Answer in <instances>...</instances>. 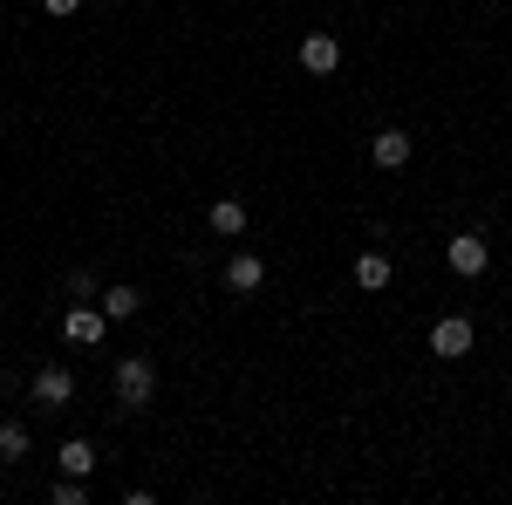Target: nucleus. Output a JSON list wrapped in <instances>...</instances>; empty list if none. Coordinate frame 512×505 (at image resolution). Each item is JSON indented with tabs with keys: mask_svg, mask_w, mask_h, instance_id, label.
<instances>
[{
	"mask_svg": "<svg viewBox=\"0 0 512 505\" xmlns=\"http://www.w3.org/2000/svg\"><path fill=\"white\" fill-rule=\"evenodd\" d=\"M151 396H158V369H151L144 355L117 362V403L123 410H151Z\"/></svg>",
	"mask_w": 512,
	"mask_h": 505,
	"instance_id": "f257e3e1",
	"label": "nucleus"
},
{
	"mask_svg": "<svg viewBox=\"0 0 512 505\" xmlns=\"http://www.w3.org/2000/svg\"><path fill=\"white\" fill-rule=\"evenodd\" d=\"M260 280H267V267H260V253H233V260H226V287H233V294H253Z\"/></svg>",
	"mask_w": 512,
	"mask_h": 505,
	"instance_id": "6e6552de",
	"label": "nucleus"
},
{
	"mask_svg": "<svg viewBox=\"0 0 512 505\" xmlns=\"http://www.w3.org/2000/svg\"><path fill=\"white\" fill-rule=\"evenodd\" d=\"M355 287H362V294H383V287H390V260H383V253H362V260H355Z\"/></svg>",
	"mask_w": 512,
	"mask_h": 505,
	"instance_id": "9d476101",
	"label": "nucleus"
},
{
	"mask_svg": "<svg viewBox=\"0 0 512 505\" xmlns=\"http://www.w3.org/2000/svg\"><path fill=\"white\" fill-rule=\"evenodd\" d=\"M35 403H41V410H69V403H76V376L48 362V369L35 376Z\"/></svg>",
	"mask_w": 512,
	"mask_h": 505,
	"instance_id": "39448f33",
	"label": "nucleus"
},
{
	"mask_svg": "<svg viewBox=\"0 0 512 505\" xmlns=\"http://www.w3.org/2000/svg\"><path fill=\"white\" fill-rule=\"evenodd\" d=\"M410 151H417V144H410V130H376V144H369V157H376L383 171H403Z\"/></svg>",
	"mask_w": 512,
	"mask_h": 505,
	"instance_id": "0eeeda50",
	"label": "nucleus"
},
{
	"mask_svg": "<svg viewBox=\"0 0 512 505\" xmlns=\"http://www.w3.org/2000/svg\"><path fill=\"white\" fill-rule=\"evenodd\" d=\"M444 267L458 273V280H478V273L492 267V246H485V233H458L451 246H444Z\"/></svg>",
	"mask_w": 512,
	"mask_h": 505,
	"instance_id": "f03ea898",
	"label": "nucleus"
},
{
	"mask_svg": "<svg viewBox=\"0 0 512 505\" xmlns=\"http://www.w3.org/2000/svg\"><path fill=\"white\" fill-rule=\"evenodd\" d=\"M69 294L89 301V294H103V287H96V273H89V267H76V273H69Z\"/></svg>",
	"mask_w": 512,
	"mask_h": 505,
	"instance_id": "2eb2a0df",
	"label": "nucleus"
},
{
	"mask_svg": "<svg viewBox=\"0 0 512 505\" xmlns=\"http://www.w3.org/2000/svg\"><path fill=\"white\" fill-rule=\"evenodd\" d=\"M41 7H48V14H55V21H62V14H76L82 0H41Z\"/></svg>",
	"mask_w": 512,
	"mask_h": 505,
	"instance_id": "dca6fc26",
	"label": "nucleus"
},
{
	"mask_svg": "<svg viewBox=\"0 0 512 505\" xmlns=\"http://www.w3.org/2000/svg\"><path fill=\"white\" fill-rule=\"evenodd\" d=\"M0 458H7V465H21V458H28V424L0 417Z\"/></svg>",
	"mask_w": 512,
	"mask_h": 505,
	"instance_id": "f8f14e48",
	"label": "nucleus"
},
{
	"mask_svg": "<svg viewBox=\"0 0 512 505\" xmlns=\"http://www.w3.org/2000/svg\"><path fill=\"white\" fill-rule=\"evenodd\" d=\"M55 505H89V492H82V478H69V471H62V485H55Z\"/></svg>",
	"mask_w": 512,
	"mask_h": 505,
	"instance_id": "4468645a",
	"label": "nucleus"
},
{
	"mask_svg": "<svg viewBox=\"0 0 512 505\" xmlns=\"http://www.w3.org/2000/svg\"><path fill=\"white\" fill-rule=\"evenodd\" d=\"M212 233H219V239L246 233V205H239V198H219V205H212Z\"/></svg>",
	"mask_w": 512,
	"mask_h": 505,
	"instance_id": "9b49d317",
	"label": "nucleus"
},
{
	"mask_svg": "<svg viewBox=\"0 0 512 505\" xmlns=\"http://www.w3.org/2000/svg\"><path fill=\"white\" fill-rule=\"evenodd\" d=\"M55 465L69 471V478H89V471H96V444H89V437H69V444L55 451Z\"/></svg>",
	"mask_w": 512,
	"mask_h": 505,
	"instance_id": "1a4fd4ad",
	"label": "nucleus"
},
{
	"mask_svg": "<svg viewBox=\"0 0 512 505\" xmlns=\"http://www.w3.org/2000/svg\"><path fill=\"white\" fill-rule=\"evenodd\" d=\"M137 308H144V294H137V287H110V294H103V314H110V321H130Z\"/></svg>",
	"mask_w": 512,
	"mask_h": 505,
	"instance_id": "ddd939ff",
	"label": "nucleus"
},
{
	"mask_svg": "<svg viewBox=\"0 0 512 505\" xmlns=\"http://www.w3.org/2000/svg\"><path fill=\"white\" fill-rule=\"evenodd\" d=\"M103 328H110V314L89 308V301H69V314H62V342H76V349H96L103 342Z\"/></svg>",
	"mask_w": 512,
	"mask_h": 505,
	"instance_id": "7ed1b4c3",
	"label": "nucleus"
},
{
	"mask_svg": "<svg viewBox=\"0 0 512 505\" xmlns=\"http://www.w3.org/2000/svg\"><path fill=\"white\" fill-rule=\"evenodd\" d=\"M301 69H308V76H335V69H342V41L335 35H308L301 41Z\"/></svg>",
	"mask_w": 512,
	"mask_h": 505,
	"instance_id": "423d86ee",
	"label": "nucleus"
},
{
	"mask_svg": "<svg viewBox=\"0 0 512 505\" xmlns=\"http://www.w3.org/2000/svg\"><path fill=\"white\" fill-rule=\"evenodd\" d=\"M431 355H444V362L472 355V321H465V314H444V321L431 328Z\"/></svg>",
	"mask_w": 512,
	"mask_h": 505,
	"instance_id": "20e7f679",
	"label": "nucleus"
}]
</instances>
